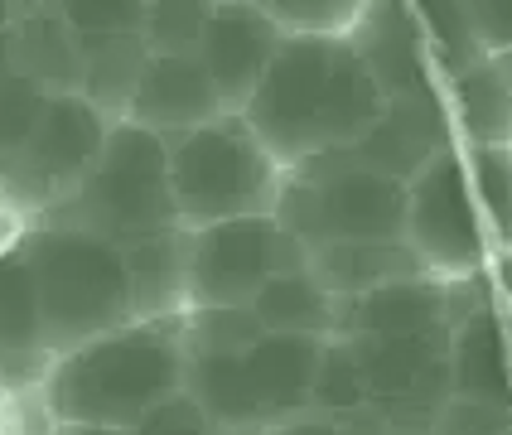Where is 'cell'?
<instances>
[{
    "label": "cell",
    "instance_id": "cell-1",
    "mask_svg": "<svg viewBox=\"0 0 512 435\" xmlns=\"http://www.w3.org/2000/svg\"><path fill=\"white\" fill-rule=\"evenodd\" d=\"M382 102L387 92L348 34H285L237 116L281 170H300L358 141Z\"/></svg>",
    "mask_w": 512,
    "mask_h": 435
},
{
    "label": "cell",
    "instance_id": "cell-2",
    "mask_svg": "<svg viewBox=\"0 0 512 435\" xmlns=\"http://www.w3.org/2000/svg\"><path fill=\"white\" fill-rule=\"evenodd\" d=\"M184 373H189L184 315L126 319L107 334L58 353L34 397L54 426L136 431L155 406L184 392Z\"/></svg>",
    "mask_w": 512,
    "mask_h": 435
},
{
    "label": "cell",
    "instance_id": "cell-3",
    "mask_svg": "<svg viewBox=\"0 0 512 435\" xmlns=\"http://www.w3.org/2000/svg\"><path fill=\"white\" fill-rule=\"evenodd\" d=\"M34 223L92 232L112 247H136L145 237L174 228L179 213L170 199V145H165V136L145 131L136 121H112L102 136V150L92 155V165L73 184V194Z\"/></svg>",
    "mask_w": 512,
    "mask_h": 435
},
{
    "label": "cell",
    "instance_id": "cell-4",
    "mask_svg": "<svg viewBox=\"0 0 512 435\" xmlns=\"http://www.w3.org/2000/svg\"><path fill=\"white\" fill-rule=\"evenodd\" d=\"M20 252H25L44 339L54 358L131 319V286H126L121 247L78 228L25 223Z\"/></svg>",
    "mask_w": 512,
    "mask_h": 435
},
{
    "label": "cell",
    "instance_id": "cell-5",
    "mask_svg": "<svg viewBox=\"0 0 512 435\" xmlns=\"http://www.w3.org/2000/svg\"><path fill=\"white\" fill-rule=\"evenodd\" d=\"M170 199L184 228L256 218L281 199L285 170L266 155L252 126L237 112L203 121L184 136H170Z\"/></svg>",
    "mask_w": 512,
    "mask_h": 435
},
{
    "label": "cell",
    "instance_id": "cell-6",
    "mask_svg": "<svg viewBox=\"0 0 512 435\" xmlns=\"http://www.w3.org/2000/svg\"><path fill=\"white\" fill-rule=\"evenodd\" d=\"M406 184L392 174L353 165L343 150H324L310 165L285 170L271 218L305 252L343 237H401Z\"/></svg>",
    "mask_w": 512,
    "mask_h": 435
},
{
    "label": "cell",
    "instance_id": "cell-7",
    "mask_svg": "<svg viewBox=\"0 0 512 435\" xmlns=\"http://www.w3.org/2000/svg\"><path fill=\"white\" fill-rule=\"evenodd\" d=\"M401 242L411 247V257L421 261V271L464 281L488 271V232L484 218L469 194V174L459 145L430 155L421 170L406 179V213H401Z\"/></svg>",
    "mask_w": 512,
    "mask_h": 435
},
{
    "label": "cell",
    "instance_id": "cell-8",
    "mask_svg": "<svg viewBox=\"0 0 512 435\" xmlns=\"http://www.w3.org/2000/svg\"><path fill=\"white\" fill-rule=\"evenodd\" d=\"M107 116L97 112L92 102H83L78 92H58L44 97L39 121L25 136L15 165L5 174V189H0V208L20 213V218H44L54 203H63L73 194V184L87 174L92 155L102 150L107 136Z\"/></svg>",
    "mask_w": 512,
    "mask_h": 435
},
{
    "label": "cell",
    "instance_id": "cell-9",
    "mask_svg": "<svg viewBox=\"0 0 512 435\" xmlns=\"http://www.w3.org/2000/svg\"><path fill=\"white\" fill-rule=\"evenodd\" d=\"M305 266V247L271 218H223L189 228V310H237L276 271Z\"/></svg>",
    "mask_w": 512,
    "mask_h": 435
},
{
    "label": "cell",
    "instance_id": "cell-10",
    "mask_svg": "<svg viewBox=\"0 0 512 435\" xmlns=\"http://www.w3.org/2000/svg\"><path fill=\"white\" fill-rule=\"evenodd\" d=\"M479 300H493L488 271L464 276V281L416 271V276H401V281H387L368 295L343 300L339 334H397V339H430V344L450 348L455 324Z\"/></svg>",
    "mask_w": 512,
    "mask_h": 435
},
{
    "label": "cell",
    "instance_id": "cell-11",
    "mask_svg": "<svg viewBox=\"0 0 512 435\" xmlns=\"http://www.w3.org/2000/svg\"><path fill=\"white\" fill-rule=\"evenodd\" d=\"M450 145H459L455 126H450V112H445L440 83H430V87H416V92L387 97L377 121L353 145H343V155L353 165H363V170L392 174V179L406 184L430 155H440Z\"/></svg>",
    "mask_w": 512,
    "mask_h": 435
},
{
    "label": "cell",
    "instance_id": "cell-12",
    "mask_svg": "<svg viewBox=\"0 0 512 435\" xmlns=\"http://www.w3.org/2000/svg\"><path fill=\"white\" fill-rule=\"evenodd\" d=\"M281 39L285 34L256 5H247V0H213V15H208L199 39V63L203 73L213 78L218 97L228 102V112H237L252 97V87L261 83L271 54L281 49Z\"/></svg>",
    "mask_w": 512,
    "mask_h": 435
},
{
    "label": "cell",
    "instance_id": "cell-13",
    "mask_svg": "<svg viewBox=\"0 0 512 435\" xmlns=\"http://www.w3.org/2000/svg\"><path fill=\"white\" fill-rule=\"evenodd\" d=\"M223 112H228V102L218 97L213 78L203 73L199 54H150L121 121H136V126L170 141V136H184V131H194Z\"/></svg>",
    "mask_w": 512,
    "mask_h": 435
},
{
    "label": "cell",
    "instance_id": "cell-14",
    "mask_svg": "<svg viewBox=\"0 0 512 435\" xmlns=\"http://www.w3.org/2000/svg\"><path fill=\"white\" fill-rule=\"evenodd\" d=\"M20 232L0 242V387L10 397L34 392L54 363L39 300H34V281H29L25 252H20Z\"/></svg>",
    "mask_w": 512,
    "mask_h": 435
},
{
    "label": "cell",
    "instance_id": "cell-15",
    "mask_svg": "<svg viewBox=\"0 0 512 435\" xmlns=\"http://www.w3.org/2000/svg\"><path fill=\"white\" fill-rule=\"evenodd\" d=\"M445 368L450 397L512 406V310H503L498 300H479L455 324Z\"/></svg>",
    "mask_w": 512,
    "mask_h": 435
},
{
    "label": "cell",
    "instance_id": "cell-16",
    "mask_svg": "<svg viewBox=\"0 0 512 435\" xmlns=\"http://www.w3.org/2000/svg\"><path fill=\"white\" fill-rule=\"evenodd\" d=\"M348 39L358 44V54L368 58L372 78L382 83L387 97L416 92V87L440 83L426 54V34L416 25L411 0H368L358 25L348 29Z\"/></svg>",
    "mask_w": 512,
    "mask_h": 435
},
{
    "label": "cell",
    "instance_id": "cell-17",
    "mask_svg": "<svg viewBox=\"0 0 512 435\" xmlns=\"http://www.w3.org/2000/svg\"><path fill=\"white\" fill-rule=\"evenodd\" d=\"M5 44H10V63H15L20 83H29L44 97L78 92V78H83V34L68 25L54 5L25 0L20 15L5 25Z\"/></svg>",
    "mask_w": 512,
    "mask_h": 435
},
{
    "label": "cell",
    "instance_id": "cell-18",
    "mask_svg": "<svg viewBox=\"0 0 512 435\" xmlns=\"http://www.w3.org/2000/svg\"><path fill=\"white\" fill-rule=\"evenodd\" d=\"M440 97L459 145H512V78L493 54L440 78Z\"/></svg>",
    "mask_w": 512,
    "mask_h": 435
},
{
    "label": "cell",
    "instance_id": "cell-19",
    "mask_svg": "<svg viewBox=\"0 0 512 435\" xmlns=\"http://www.w3.org/2000/svg\"><path fill=\"white\" fill-rule=\"evenodd\" d=\"M126 286H131V319H174L189 310V228L145 237L136 247H121Z\"/></svg>",
    "mask_w": 512,
    "mask_h": 435
},
{
    "label": "cell",
    "instance_id": "cell-20",
    "mask_svg": "<svg viewBox=\"0 0 512 435\" xmlns=\"http://www.w3.org/2000/svg\"><path fill=\"white\" fill-rule=\"evenodd\" d=\"M305 266L314 271V281L339 295H368V290L401 281V276H416L421 261L411 257V247L401 237H343V242H319L305 252Z\"/></svg>",
    "mask_w": 512,
    "mask_h": 435
},
{
    "label": "cell",
    "instance_id": "cell-21",
    "mask_svg": "<svg viewBox=\"0 0 512 435\" xmlns=\"http://www.w3.org/2000/svg\"><path fill=\"white\" fill-rule=\"evenodd\" d=\"M256 315L261 329L271 334H310V339H334L339 334V315L343 300L314 281L310 266H295V271H276L266 286L252 295L247 305Z\"/></svg>",
    "mask_w": 512,
    "mask_h": 435
},
{
    "label": "cell",
    "instance_id": "cell-22",
    "mask_svg": "<svg viewBox=\"0 0 512 435\" xmlns=\"http://www.w3.org/2000/svg\"><path fill=\"white\" fill-rule=\"evenodd\" d=\"M150 49H145L141 29L126 34H83V78H78V97L92 102L107 121H121L131 107V92L141 83V68Z\"/></svg>",
    "mask_w": 512,
    "mask_h": 435
},
{
    "label": "cell",
    "instance_id": "cell-23",
    "mask_svg": "<svg viewBox=\"0 0 512 435\" xmlns=\"http://www.w3.org/2000/svg\"><path fill=\"white\" fill-rule=\"evenodd\" d=\"M488 247H512V145H459Z\"/></svg>",
    "mask_w": 512,
    "mask_h": 435
},
{
    "label": "cell",
    "instance_id": "cell-24",
    "mask_svg": "<svg viewBox=\"0 0 512 435\" xmlns=\"http://www.w3.org/2000/svg\"><path fill=\"white\" fill-rule=\"evenodd\" d=\"M213 0H145L141 39L150 54H199Z\"/></svg>",
    "mask_w": 512,
    "mask_h": 435
},
{
    "label": "cell",
    "instance_id": "cell-25",
    "mask_svg": "<svg viewBox=\"0 0 512 435\" xmlns=\"http://www.w3.org/2000/svg\"><path fill=\"white\" fill-rule=\"evenodd\" d=\"M281 34H348L368 0H247Z\"/></svg>",
    "mask_w": 512,
    "mask_h": 435
},
{
    "label": "cell",
    "instance_id": "cell-26",
    "mask_svg": "<svg viewBox=\"0 0 512 435\" xmlns=\"http://www.w3.org/2000/svg\"><path fill=\"white\" fill-rule=\"evenodd\" d=\"M261 334L247 305L237 310H184V348L189 353H237Z\"/></svg>",
    "mask_w": 512,
    "mask_h": 435
},
{
    "label": "cell",
    "instance_id": "cell-27",
    "mask_svg": "<svg viewBox=\"0 0 512 435\" xmlns=\"http://www.w3.org/2000/svg\"><path fill=\"white\" fill-rule=\"evenodd\" d=\"M39 107H44V92H34L29 83H5L0 87V189H5V174L15 165L25 136L39 121Z\"/></svg>",
    "mask_w": 512,
    "mask_h": 435
},
{
    "label": "cell",
    "instance_id": "cell-28",
    "mask_svg": "<svg viewBox=\"0 0 512 435\" xmlns=\"http://www.w3.org/2000/svg\"><path fill=\"white\" fill-rule=\"evenodd\" d=\"M44 5H54L78 34H126V29H141V10H145V0H44Z\"/></svg>",
    "mask_w": 512,
    "mask_h": 435
},
{
    "label": "cell",
    "instance_id": "cell-29",
    "mask_svg": "<svg viewBox=\"0 0 512 435\" xmlns=\"http://www.w3.org/2000/svg\"><path fill=\"white\" fill-rule=\"evenodd\" d=\"M503 426H512V406L450 397V402L440 406V416H435L430 435H498Z\"/></svg>",
    "mask_w": 512,
    "mask_h": 435
},
{
    "label": "cell",
    "instance_id": "cell-30",
    "mask_svg": "<svg viewBox=\"0 0 512 435\" xmlns=\"http://www.w3.org/2000/svg\"><path fill=\"white\" fill-rule=\"evenodd\" d=\"M484 54H512V0H464Z\"/></svg>",
    "mask_w": 512,
    "mask_h": 435
},
{
    "label": "cell",
    "instance_id": "cell-31",
    "mask_svg": "<svg viewBox=\"0 0 512 435\" xmlns=\"http://www.w3.org/2000/svg\"><path fill=\"white\" fill-rule=\"evenodd\" d=\"M266 435H353V431L343 426L339 416H329V411H319V406H305V411H295V416L276 421Z\"/></svg>",
    "mask_w": 512,
    "mask_h": 435
},
{
    "label": "cell",
    "instance_id": "cell-32",
    "mask_svg": "<svg viewBox=\"0 0 512 435\" xmlns=\"http://www.w3.org/2000/svg\"><path fill=\"white\" fill-rule=\"evenodd\" d=\"M488 286H493V300L512 310V247H498L488 257Z\"/></svg>",
    "mask_w": 512,
    "mask_h": 435
},
{
    "label": "cell",
    "instance_id": "cell-33",
    "mask_svg": "<svg viewBox=\"0 0 512 435\" xmlns=\"http://www.w3.org/2000/svg\"><path fill=\"white\" fill-rule=\"evenodd\" d=\"M49 435H126V431H87V426H54Z\"/></svg>",
    "mask_w": 512,
    "mask_h": 435
},
{
    "label": "cell",
    "instance_id": "cell-34",
    "mask_svg": "<svg viewBox=\"0 0 512 435\" xmlns=\"http://www.w3.org/2000/svg\"><path fill=\"white\" fill-rule=\"evenodd\" d=\"M20 5H25V0H0V29H5L10 20H15V15H20Z\"/></svg>",
    "mask_w": 512,
    "mask_h": 435
},
{
    "label": "cell",
    "instance_id": "cell-35",
    "mask_svg": "<svg viewBox=\"0 0 512 435\" xmlns=\"http://www.w3.org/2000/svg\"><path fill=\"white\" fill-rule=\"evenodd\" d=\"M5 397H10V392H5V387H0V406H5Z\"/></svg>",
    "mask_w": 512,
    "mask_h": 435
},
{
    "label": "cell",
    "instance_id": "cell-36",
    "mask_svg": "<svg viewBox=\"0 0 512 435\" xmlns=\"http://www.w3.org/2000/svg\"><path fill=\"white\" fill-rule=\"evenodd\" d=\"M498 435H512V426H503V431H498Z\"/></svg>",
    "mask_w": 512,
    "mask_h": 435
},
{
    "label": "cell",
    "instance_id": "cell-37",
    "mask_svg": "<svg viewBox=\"0 0 512 435\" xmlns=\"http://www.w3.org/2000/svg\"><path fill=\"white\" fill-rule=\"evenodd\" d=\"M49 431H54V426H49ZM0 435H5V426H0Z\"/></svg>",
    "mask_w": 512,
    "mask_h": 435
}]
</instances>
